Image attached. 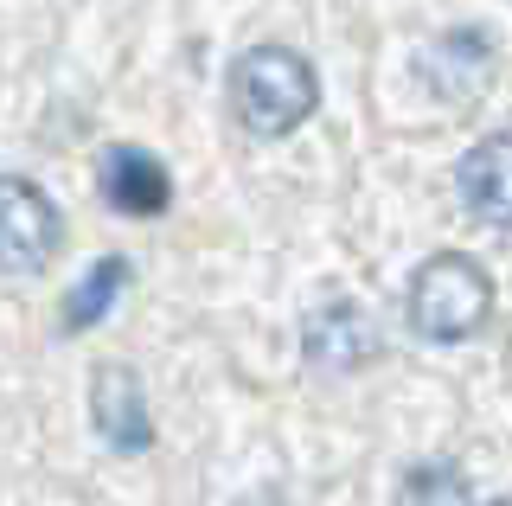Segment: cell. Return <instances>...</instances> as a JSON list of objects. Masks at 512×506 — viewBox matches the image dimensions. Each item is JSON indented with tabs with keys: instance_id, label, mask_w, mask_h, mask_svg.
Segmentation results:
<instances>
[{
	"instance_id": "cell-5",
	"label": "cell",
	"mask_w": 512,
	"mask_h": 506,
	"mask_svg": "<svg viewBox=\"0 0 512 506\" xmlns=\"http://www.w3.org/2000/svg\"><path fill=\"white\" fill-rule=\"evenodd\" d=\"M301 353H308V366H320V372H359L365 359L378 353V327L352 302H327L301 327Z\"/></svg>"
},
{
	"instance_id": "cell-7",
	"label": "cell",
	"mask_w": 512,
	"mask_h": 506,
	"mask_svg": "<svg viewBox=\"0 0 512 506\" xmlns=\"http://www.w3.org/2000/svg\"><path fill=\"white\" fill-rule=\"evenodd\" d=\"M461 186V205L480 218V225H512V135H487L480 148L461 161L455 173Z\"/></svg>"
},
{
	"instance_id": "cell-10",
	"label": "cell",
	"mask_w": 512,
	"mask_h": 506,
	"mask_svg": "<svg viewBox=\"0 0 512 506\" xmlns=\"http://www.w3.org/2000/svg\"><path fill=\"white\" fill-rule=\"evenodd\" d=\"M397 506H474V487L461 481V468L423 462V468H410V481H404V494H397Z\"/></svg>"
},
{
	"instance_id": "cell-6",
	"label": "cell",
	"mask_w": 512,
	"mask_h": 506,
	"mask_svg": "<svg viewBox=\"0 0 512 506\" xmlns=\"http://www.w3.org/2000/svg\"><path fill=\"white\" fill-rule=\"evenodd\" d=\"M90 417H96V436L122 455H141L154 442V423H148V404H141V378L128 366H103L90 385Z\"/></svg>"
},
{
	"instance_id": "cell-9",
	"label": "cell",
	"mask_w": 512,
	"mask_h": 506,
	"mask_svg": "<svg viewBox=\"0 0 512 506\" xmlns=\"http://www.w3.org/2000/svg\"><path fill=\"white\" fill-rule=\"evenodd\" d=\"M122 282H128V263L122 257H103V263H96V270L71 289V302H64V334H84V327L103 321V314L116 308Z\"/></svg>"
},
{
	"instance_id": "cell-12",
	"label": "cell",
	"mask_w": 512,
	"mask_h": 506,
	"mask_svg": "<svg viewBox=\"0 0 512 506\" xmlns=\"http://www.w3.org/2000/svg\"><path fill=\"white\" fill-rule=\"evenodd\" d=\"M500 506H506V500H500Z\"/></svg>"
},
{
	"instance_id": "cell-2",
	"label": "cell",
	"mask_w": 512,
	"mask_h": 506,
	"mask_svg": "<svg viewBox=\"0 0 512 506\" xmlns=\"http://www.w3.org/2000/svg\"><path fill=\"white\" fill-rule=\"evenodd\" d=\"M493 308V282L480 263L455 257V250H442V257H429L423 270L410 276V327L423 340H468L480 321H487Z\"/></svg>"
},
{
	"instance_id": "cell-3",
	"label": "cell",
	"mask_w": 512,
	"mask_h": 506,
	"mask_svg": "<svg viewBox=\"0 0 512 506\" xmlns=\"http://www.w3.org/2000/svg\"><path fill=\"white\" fill-rule=\"evenodd\" d=\"M58 205L39 193L32 180L0 173V270L7 276H39L58 257Z\"/></svg>"
},
{
	"instance_id": "cell-11",
	"label": "cell",
	"mask_w": 512,
	"mask_h": 506,
	"mask_svg": "<svg viewBox=\"0 0 512 506\" xmlns=\"http://www.w3.org/2000/svg\"><path fill=\"white\" fill-rule=\"evenodd\" d=\"M244 506H282V500H276V494H250Z\"/></svg>"
},
{
	"instance_id": "cell-1",
	"label": "cell",
	"mask_w": 512,
	"mask_h": 506,
	"mask_svg": "<svg viewBox=\"0 0 512 506\" xmlns=\"http://www.w3.org/2000/svg\"><path fill=\"white\" fill-rule=\"evenodd\" d=\"M320 103V77L288 45H256L231 71V109L250 135H295Z\"/></svg>"
},
{
	"instance_id": "cell-4",
	"label": "cell",
	"mask_w": 512,
	"mask_h": 506,
	"mask_svg": "<svg viewBox=\"0 0 512 506\" xmlns=\"http://www.w3.org/2000/svg\"><path fill=\"white\" fill-rule=\"evenodd\" d=\"M96 180H103V199L116 205L122 218H160L167 199H173L167 167H160L148 148H135V141H116V148L103 154V167H96Z\"/></svg>"
},
{
	"instance_id": "cell-8",
	"label": "cell",
	"mask_w": 512,
	"mask_h": 506,
	"mask_svg": "<svg viewBox=\"0 0 512 506\" xmlns=\"http://www.w3.org/2000/svg\"><path fill=\"white\" fill-rule=\"evenodd\" d=\"M416 71H423L448 103H461V97L480 84V77H487V39H480V33H455V39H442Z\"/></svg>"
}]
</instances>
